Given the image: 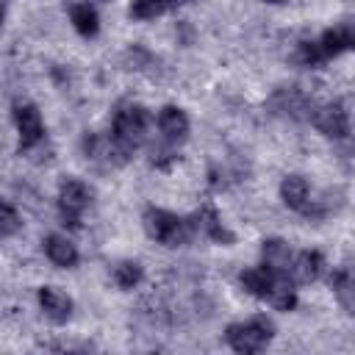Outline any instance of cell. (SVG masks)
I'll return each mask as SVG.
<instances>
[{
  "label": "cell",
  "mask_w": 355,
  "mask_h": 355,
  "mask_svg": "<svg viewBox=\"0 0 355 355\" xmlns=\"http://www.w3.org/2000/svg\"><path fill=\"white\" fill-rule=\"evenodd\" d=\"M150 114L141 105H122L114 116V133H111V155H130L147 136Z\"/></svg>",
  "instance_id": "cell-1"
},
{
  "label": "cell",
  "mask_w": 355,
  "mask_h": 355,
  "mask_svg": "<svg viewBox=\"0 0 355 355\" xmlns=\"http://www.w3.org/2000/svg\"><path fill=\"white\" fill-rule=\"evenodd\" d=\"M144 227H147V233L155 241H161L166 247H180V244H186L189 239L197 236L194 216L191 219H183V216H178L172 211H164V208H147Z\"/></svg>",
  "instance_id": "cell-2"
},
{
  "label": "cell",
  "mask_w": 355,
  "mask_h": 355,
  "mask_svg": "<svg viewBox=\"0 0 355 355\" xmlns=\"http://www.w3.org/2000/svg\"><path fill=\"white\" fill-rule=\"evenodd\" d=\"M275 336V324L266 319V316H252L247 322H239V324H230L227 327V344L241 352V355H250V352H258L263 349Z\"/></svg>",
  "instance_id": "cell-3"
},
{
  "label": "cell",
  "mask_w": 355,
  "mask_h": 355,
  "mask_svg": "<svg viewBox=\"0 0 355 355\" xmlns=\"http://www.w3.org/2000/svg\"><path fill=\"white\" fill-rule=\"evenodd\" d=\"M92 194L86 189V183L80 180H67L61 183V191H58V208H61V216L64 222H69L72 227H78V216L83 214V208L89 205Z\"/></svg>",
  "instance_id": "cell-4"
},
{
  "label": "cell",
  "mask_w": 355,
  "mask_h": 355,
  "mask_svg": "<svg viewBox=\"0 0 355 355\" xmlns=\"http://www.w3.org/2000/svg\"><path fill=\"white\" fill-rule=\"evenodd\" d=\"M313 125L330 136V139H344L349 133V114L341 103H327V105H319L313 114H311Z\"/></svg>",
  "instance_id": "cell-5"
},
{
  "label": "cell",
  "mask_w": 355,
  "mask_h": 355,
  "mask_svg": "<svg viewBox=\"0 0 355 355\" xmlns=\"http://www.w3.org/2000/svg\"><path fill=\"white\" fill-rule=\"evenodd\" d=\"M14 122H17L19 141H22L25 150L36 147V144L44 139V122H42L36 105H31V103H17V105H14Z\"/></svg>",
  "instance_id": "cell-6"
},
{
  "label": "cell",
  "mask_w": 355,
  "mask_h": 355,
  "mask_svg": "<svg viewBox=\"0 0 355 355\" xmlns=\"http://www.w3.org/2000/svg\"><path fill=\"white\" fill-rule=\"evenodd\" d=\"M158 130L169 144H178L189 136V116L178 105H166L158 111Z\"/></svg>",
  "instance_id": "cell-7"
},
{
  "label": "cell",
  "mask_w": 355,
  "mask_h": 355,
  "mask_svg": "<svg viewBox=\"0 0 355 355\" xmlns=\"http://www.w3.org/2000/svg\"><path fill=\"white\" fill-rule=\"evenodd\" d=\"M322 269H324V261H322V255L316 252V250H305V252H300L291 263H288V277L294 280V283H313L319 275H322Z\"/></svg>",
  "instance_id": "cell-8"
},
{
  "label": "cell",
  "mask_w": 355,
  "mask_h": 355,
  "mask_svg": "<svg viewBox=\"0 0 355 355\" xmlns=\"http://www.w3.org/2000/svg\"><path fill=\"white\" fill-rule=\"evenodd\" d=\"M39 305H42V311H44L53 322H67L69 313H72V300H69L64 291L53 288V286L39 288Z\"/></svg>",
  "instance_id": "cell-9"
},
{
  "label": "cell",
  "mask_w": 355,
  "mask_h": 355,
  "mask_svg": "<svg viewBox=\"0 0 355 355\" xmlns=\"http://www.w3.org/2000/svg\"><path fill=\"white\" fill-rule=\"evenodd\" d=\"M316 44H319L324 58H333V55H338V53H344V50H349L355 44V31L349 25H336V28L324 31Z\"/></svg>",
  "instance_id": "cell-10"
},
{
  "label": "cell",
  "mask_w": 355,
  "mask_h": 355,
  "mask_svg": "<svg viewBox=\"0 0 355 355\" xmlns=\"http://www.w3.org/2000/svg\"><path fill=\"white\" fill-rule=\"evenodd\" d=\"M44 252L47 258L55 263V266H75L78 263V247L67 239V236H58V233H50L44 239Z\"/></svg>",
  "instance_id": "cell-11"
},
{
  "label": "cell",
  "mask_w": 355,
  "mask_h": 355,
  "mask_svg": "<svg viewBox=\"0 0 355 355\" xmlns=\"http://www.w3.org/2000/svg\"><path fill=\"white\" fill-rule=\"evenodd\" d=\"M280 197L288 208L294 211H305L308 208V197H311V186L305 178L300 175H288L283 183H280Z\"/></svg>",
  "instance_id": "cell-12"
},
{
  "label": "cell",
  "mask_w": 355,
  "mask_h": 355,
  "mask_svg": "<svg viewBox=\"0 0 355 355\" xmlns=\"http://www.w3.org/2000/svg\"><path fill=\"white\" fill-rule=\"evenodd\" d=\"M275 272H277V269H269L266 263H263V266H255V269H247V272H241V286H244L250 294L266 300V294H269V288H272V280H275Z\"/></svg>",
  "instance_id": "cell-13"
},
{
  "label": "cell",
  "mask_w": 355,
  "mask_h": 355,
  "mask_svg": "<svg viewBox=\"0 0 355 355\" xmlns=\"http://www.w3.org/2000/svg\"><path fill=\"white\" fill-rule=\"evenodd\" d=\"M69 19H72L75 31L83 33V36H94L97 28H100L97 14H94V8H92L89 3H75V6L69 8Z\"/></svg>",
  "instance_id": "cell-14"
},
{
  "label": "cell",
  "mask_w": 355,
  "mask_h": 355,
  "mask_svg": "<svg viewBox=\"0 0 355 355\" xmlns=\"http://www.w3.org/2000/svg\"><path fill=\"white\" fill-rule=\"evenodd\" d=\"M263 263H266L269 269H283V272H288V263H291L288 244L280 241V239L263 241Z\"/></svg>",
  "instance_id": "cell-15"
},
{
  "label": "cell",
  "mask_w": 355,
  "mask_h": 355,
  "mask_svg": "<svg viewBox=\"0 0 355 355\" xmlns=\"http://www.w3.org/2000/svg\"><path fill=\"white\" fill-rule=\"evenodd\" d=\"M178 3H180V0H133L130 14H133L136 19H153V17L169 11V8L178 6Z\"/></svg>",
  "instance_id": "cell-16"
},
{
  "label": "cell",
  "mask_w": 355,
  "mask_h": 355,
  "mask_svg": "<svg viewBox=\"0 0 355 355\" xmlns=\"http://www.w3.org/2000/svg\"><path fill=\"white\" fill-rule=\"evenodd\" d=\"M114 280L119 288H136L141 283V266L136 261H122L114 266Z\"/></svg>",
  "instance_id": "cell-17"
},
{
  "label": "cell",
  "mask_w": 355,
  "mask_h": 355,
  "mask_svg": "<svg viewBox=\"0 0 355 355\" xmlns=\"http://www.w3.org/2000/svg\"><path fill=\"white\" fill-rule=\"evenodd\" d=\"M330 283H333V288H336L341 305L349 311V308H352V275H349L347 269H338V272L330 277Z\"/></svg>",
  "instance_id": "cell-18"
},
{
  "label": "cell",
  "mask_w": 355,
  "mask_h": 355,
  "mask_svg": "<svg viewBox=\"0 0 355 355\" xmlns=\"http://www.w3.org/2000/svg\"><path fill=\"white\" fill-rule=\"evenodd\" d=\"M19 214L14 211V205H8V202H3L0 200V239H6V236H14L17 230H19Z\"/></svg>",
  "instance_id": "cell-19"
},
{
  "label": "cell",
  "mask_w": 355,
  "mask_h": 355,
  "mask_svg": "<svg viewBox=\"0 0 355 355\" xmlns=\"http://www.w3.org/2000/svg\"><path fill=\"white\" fill-rule=\"evenodd\" d=\"M300 58H302L305 64H311V67H316V64L324 61V55H322V50H319L316 42H302V44H300Z\"/></svg>",
  "instance_id": "cell-20"
},
{
  "label": "cell",
  "mask_w": 355,
  "mask_h": 355,
  "mask_svg": "<svg viewBox=\"0 0 355 355\" xmlns=\"http://www.w3.org/2000/svg\"><path fill=\"white\" fill-rule=\"evenodd\" d=\"M266 3H283V0H266Z\"/></svg>",
  "instance_id": "cell-21"
},
{
  "label": "cell",
  "mask_w": 355,
  "mask_h": 355,
  "mask_svg": "<svg viewBox=\"0 0 355 355\" xmlns=\"http://www.w3.org/2000/svg\"><path fill=\"white\" fill-rule=\"evenodd\" d=\"M0 22H3V11H0Z\"/></svg>",
  "instance_id": "cell-22"
},
{
  "label": "cell",
  "mask_w": 355,
  "mask_h": 355,
  "mask_svg": "<svg viewBox=\"0 0 355 355\" xmlns=\"http://www.w3.org/2000/svg\"><path fill=\"white\" fill-rule=\"evenodd\" d=\"M103 3H105V0H103Z\"/></svg>",
  "instance_id": "cell-23"
}]
</instances>
